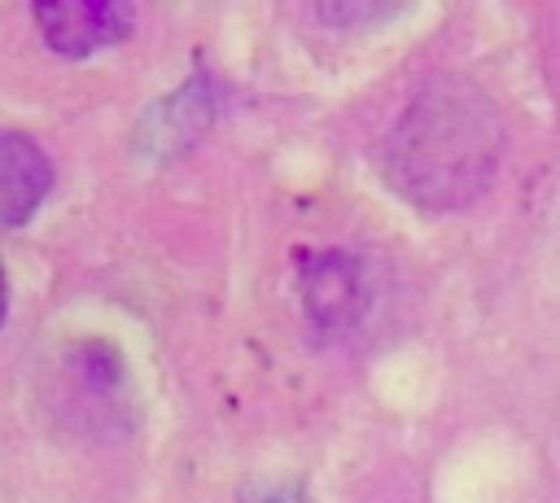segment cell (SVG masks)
Instances as JSON below:
<instances>
[{
	"label": "cell",
	"mask_w": 560,
	"mask_h": 503,
	"mask_svg": "<svg viewBox=\"0 0 560 503\" xmlns=\"http://www.w3.org/2000/svg\"><path fill=\"white\" fill-rule=\"evenodd\" d=\"M48 188H52L48 153L22 131H0V227L26 223L48 197Z\"/></svg>",
	"instance_id": "5b68a950"
},
{
	"label": "cell",
	"mask_w": 560,
	"mask_h": 503,
	"mask_svg": "<svg viewBox=\"0 0 560 503\" xmlns=\"http://www.w3.org/2000/svg\"><path fill=\"white\" fill-rule=\"evenodd\" d=\"M4 306H9V289H4V271H0V319H4Z\"/></svg>",
	"instance_id": "ba28073f"
},
{
	"label": "cell",
	"mask_w": 560,
	"mask_h": 503,
	"mask_svg": "<svg viewBox=\"0 0 560 503\" xmlns=\"http://www.w3.org/2000/svg\"><path fill=\"white\" fill-rule=\"evenodd\" d=\"M48 394L61 424H74L88 437H118L131 424V381L109 346L83 341L61 350Z\"/></svg>",
	"instance_id": "7a4b0ae2"
},
{
	"label": "cell",
	"mask_w": 560,
	"mask_h": 503,
	"mask_svg": "<svg viewBox=\"0 0 560 503\" xmlns=\"http://www.w3.org/2000/svg\"><path fill=\"white\" fill-rule=\"evenodd\" d=\"M249 503H302V494H293V490H258V494H249Z\"/></svg>",
	"instance_id": "52a82bcc"
},
{
	"label": "cell",
	"mask_w": 560,
	"mask_h": 503,
	"mask_svg": "<svg viewBox=\"0 0 560 503\" xmlns=\"http://www.w3.org/2000/svg\"><path fill=\"white\" fill-rule=\"evenodd\" d=\"M298 289H302L306 315L328 332L354 328L372 306V284H368V271L354 254H311V258H302Z\"/></svg>",
	"instance_id": "3957f363"
},
{
	"label": "cell",
	"mask_w": 560,
	"mask_h": 503,
	"mask_svg": "<svg viewBox=\"0 0 560 503\" xmlns=\"http://www.w3.org/2000/svg\"><path fill=\"white\" fill-rule=\"evenodd\" d=\"M31 17L48 48L66 57H88L105 44H118L136 22V13L114 0H44L31 9Z\"/></svg>",
	"instance_id": "277c9868"
},
{
	"label": "cell",
	"mask_w": 560,
	"mask_h": 503,
	"mask_svg": "<svg viewBox=\"0 0 560 503\" xmlns=\"http://www.w3.org/2000/svg\"><path fill=\"white\" fill-rule=\"evenodd\" d=\"M210 96H206V83H188V87H179L175 96H166L153 114H149V122L144 127H153V136H144L158 153H171V149H184L188 140H197L201 136V127L210 122Z\"/></svg>",
	"instance_id": "8992f818"
},
{
	"label": "cell",
	"mask_w": 560,
	"mask_h": 503,
	"mask_svg": "<svg viewBox=\"0 0 560 503\" xmlns=\"http://www.w3.org/2000/svg\"><path fill=\"white\" fill-rule=\"evenodd\" d=\"M503 157V122L486 92L464 79L424 83L394 118L381 171L398 197L429 214L472 206Z\"/></svg>",
	"instance_id": "6da1fadb"
}]
</instances>
